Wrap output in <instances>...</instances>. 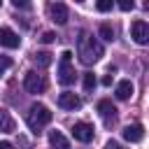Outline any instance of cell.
Here are the masks:
<instances>
[{
    "instance_id": "cell-25",
    "label": "cell",
    "mask_w": 149,
    "mask_h": 149,
    "mask_svg": "<svg viewBox=\"0 0 149 149\" xmlns=\"http://www.w3.org/2000/svg\"><path fill=\"white\" fill-rule=\"evenodd\" d=\"M0 149H14V147H12L9 142H0Z\"/></svg>"
},
{
    "instance_id": "cell-12",
    "label": "cell",
    "mask_w": 149,
    "mask_h": 149,
    "mask_svg": "<svg viewBox=\"0 0 149 149\" xmlns=\"http://www.w3.org/2000/svg\"><path fill=\"white\" fill-rule=\"evenodd\" d=\"M49 144H51V149H70V142L65 140V135L61 130H51L49 133Z\"/></svg>"
},
{
    "instance_id": "cell-11",
    "label": "cell",
    "mask_w": 149,
    "mask_h": 149,
    "mask_svg": "<svg viewBox=\"0 0 149 149\" xmlns=\"http://www.w3.org/2000/svg\"><path fill=\"white\" fill-rule=\"evenodd\" d=\"M79 105H81L79 95H74V93H70V91H65V93L58 95V107H63V109H77Z\"/></svg>"
},
{
    "instance_id": "cell-22",
    "label": "cell",
    "mask_w": 149,
    "mask_h": 149,
    "mask_svg": "<svg viewBox=\"0 0 149 149\" xmlns=\"http://www.w3.org/2000/svg\"><path fill=\"white\" fill-rule=\"evenodd\" d=\"M12 5H14L16 9H28V7H30V5H28V2H23V0H12Z\"/></svg>"
},
{
    "instance_id": "cell-5",
    "label": "cell",
    "mask_w": 149,
    "mask_h": 149,
    "mask_svg": "<svg viewBox=\"0 0 149 149\" xmlns=\"http://www.w3.org/2000/svg\"><path fill=\"white\" fill-rule=\"evenodd\" d=\"M130 37H133L137 44H147V42H149V23L142 21V19L133 21V23H130Z\"/></svg>"
},
{
    "instance_id": "cell-20",
    "label": "cell",
    "mask_w": 149,
    "mask_h": 149,
    "mask_svg": "<svg viewBox=\"0 0 149 149\" xmlns=\"http://www.w3.org/2000/svg\"><path fill=\"white\" fill-rule=\"evenodd\" d=\"M119 7H121L123 12H130V9L135 7V2H133V0H121V2H119Z\"/></svg>"
},
{
    "instance_id": "cell-10",
    "label": "cell",
    "mask_w": 149,
    "mask_h": 149,
    "mask_svg": "<svg viewBox=\"0 0 149 149\" xmlns=\"http://www.w3.org/2000/svg\"><path fill=\"white\" fill-rule=\"evenodd\" d=\"M142 137H144V126L142 123H130V126L123 128V140H128V142H142Z\"/></svg>"
},
{
    "instance_id": "cell-9",
    "label": "cell",
    "mask_w": 149,
    "mask_h": 149,
    "mask_svg": "<svg viewBox=\"0 0 149 149\" xmlns=\"http://www.w3.org/2000/svg\"><path fill=\"white\" fill-rule=\"evenodd\" d=\"M21 44V37L12 30V28H0V47H7V49H16Z\"/></svg>"
},
{
    "instance_id": "cell-7",
    "label": "cell",
    "mask_w": 149,
    "mask_h": 149,
    "mask_svg": "<svg viewBox=\"0 0 149 149\" xmlns=\"http://www.w3.org/2000/svg\"><path fill=\"white\" fill-rule=\"evenodd\" d=\"M72 137L79 140V142H91L93 140V126L86 123V121H77L72 126Z\"/></svg>"
},
{
    "instance_id": "cell-24",
    "label": "cell",
    "mask_w": 149,
    "mask_h": 149,
    "mask_svg": "<svg viewBox=\"0 0 149 149\" xmlns=\"http://www.w3.org/2000/svg\"><path fill=\"white\" fill-rule=\"evenodd\" d=\"M102 84L109 86V84H112V74H105V77H102Z\"/></svg>"
},
{
    "instance_id": "cell-18",
    "label": "cell",
    "mask_w": 149,
    "mask_h": 149,
    "mask_svg": "<svg viewBox=\"0 0 149 149\" xmlns=\"http://www.w3.org/2000/svg\"><path fill=\"white\" fill-rule=\"evenodd\" d=\"M95 7H98V12H109V9L114 7V2H112V0H98Z\"/></svg>"
},
{
    "instance_id": "cell-2",
    "label": "cell",
    "mask_w": 149,
    "mask_h": 149,
    "mask_svg": "<svg viewBox=\"0 0 149 149\" xmlns=\"http://www.w3.org/2000/svg\"><path fill=\"white\" fill-rule=\"evenodd\" d=\"M51 112H49V107L47 105H42V102H35L30 109H28V116H26V123H28V128L37 135V133H42V128L51 121Z\"/></svg>"
},
{
    "instance_id": "cell-21",
    "label": "cell",
    "mask_w": 149,
    "mask_h": 149,
    "mask_svg": "<svg viewBox=\"0 0 149 149\" xmlns=\"http://www.w3.org/2000/svg\"><path fill=\"white\" fill-rule=\"evenodd\" d=\"M40 40H42L44 44H49V42H54V40H56V35H54L51 30H47V33H42V37H40Z\"/></svg>"
},
{
    "instance_id": "cell-19",
    "label": "cell",
    "mask_w": 149,
    "mask_h": 149,
    "mask_svg": "<svg viewBox=\"0 0 149 149\" xmlns=\"http://www.w3.org/2000/svg\"><path fill=\"white\" fill-rule=\"evenodd\" d=\"M7 68H12V58H9V56H2V54H0V74H2V72H5Z\"/></svg>"
},
{
    "instance_id": "cell-3",
    "label": "cell",
    "mask_w": 149,
    "mask_h": 149,
    "mask_svg": "<svg viewBox=\"0 0 149 149\" xmlns=\"http://www.w3.org/2000/svg\"><path fill=\"white\" fill-rule=\"evenodd\" d=\"M70 58H72V51H63L61 54V65H58V81L63 86L72 84L74 81V68L70 65Z\"/></svg>"
},
{
    "instance_id": "cell-14",
    "label": "cell",
    "mask_w": 149,
    "mask_h": 149,
    "mask_svg": "<svg viewBox=\"0 0 149 149\" xmlns=\"http://www.w3.org/2000/svg\"><path fill=\"white\" fill-rule=\"evenodd\" d=\"M133 91H135V88H133V81H130V79H123V81L116 84V98H119V100H128V98L133 95Z\"/></svg>"
},
{
    "instance_id": "cell-17",
    "label": "cell",
    "mask_w": 149,
    "mask_h": 149,
    "mask_svg": "<svg viewBox=\"0 0 149 149\" xmlns=\"http://www.w3.org/2000/svg\"><path fill=\"white\" fill-rule=\"evenodd\" d=\"M95 84H98L95 74H93V72H86V74H84V88H86V91H93Z\"/></svg>"
},
{
    "instance_id": "cell-1",
    "label": "cell",
    "mask_w": 149,
    "mask_h": 149,
    "mask_svg": "<svg viewBox=\"0 0 149 149\" xmlns=\"http://www.w3.org/2000/svg\"><path fill=\"white\" fill-rule=\"evenodd\" d=\"M77 54H79V61H81L84 65H93V63H98L100 56H102V44H100L93 35L81 33V35H79V42H77Z\"/></svg>"
},
{
    "instance_id": "cell-6",
    "label": "cell",
    "mask_w": 149,
    "mask_h": 149,
    "mask_svg": "<svg viewBox=\"0 0 149 149\" xmlns=\"http://www.w3.org/2000/svg\"><path fill=\"white\" fill-rule=\"evenodd\" d=\"M49 14H51V21H56L58 26H65L68 19H70L68 5H63V2H51L49 5Z\"/></svg>"
},
{
    "instance_id": "cell-4",
    "label": "cell",
    "mask_w": 149,
    "mask_h": 149,
    "mask_svg": "<svg viewBox=\"0 0 149 149\" xmlns=\"http://www.w3.org/2000/svg\"><path fill=\"white\" fill-rule=\"evenodd\" d=\"M23 86H26V91L28 93H44V88H47V79H44V74H37L35 70H30V72H26V77H23Z\"/></svg>"
},
{
    "instance_id": "cell-13",
    "label": "cell",
    "mask_w": 149,
    "mask_h": 149,
    "mask_svg": "<svg viewBox=\"0 0 149 149\" xmlns=\"http://www.w3.org/2000/svg\"><path fill=\"white\" fill-rule=\"evenodd\" d=\"M14 128H16V123H14L12 114L0 107V133H14Z\"/></svg>"
},
{
    "instance_id": "cell-23",
    "label": "cell",
    "mask_w": 149,
    "mask_h": 149,
    "mask_svg": "<svg viewBox=\"0 0 149 149\" xmlns=\"http://www.w3.org/2000/svg\"><path fill=\"white\" fill-rule=\"evenodd\" d=\"M105 149H121V144H119V142H114V140H109Z\"/></svg>"
},
{
    "instance_id": "cell-8",
    "label": "cell",
    "mask_w": 149,
    "mask_h": 149,
    "mask_svg": "<svg viewBox=\"0 0 149 149\" xmlns=\"http://www.w3.org/2000/svg\"><path fill=\"white\" fill-rule=\"evenodd\" d=\"M98 112H100V116L105 119V123H107V126H112V123L116 121V107H114V102H112V100H107V98H105V100H100V102H98Z\"/></svg>"
},
{
    "instance_id": "cell-16",
    "label": "cell",
    "mask_w": 149,
    "mask_h": 149,
    "mask_svg": "<svg viewBox=\"0 0 149 149\" xmlns=\"http://www.w3.org/2000/svg\"><path fill=\"white\" fill-rule=\"evenodd\" d=\"M98 33H100V37H102V40H107V42H112V40H114V28H112L109 23H100Z\"/></svg>"
},
{
    "instance_id": "cell-15",
    "label": "cell",
    "mask_w": 149,
    "mask_h": 149,
    "mask_svg": "<svg viewBox=\"0 0 149 149\" xmlns=\"http://www.w3.org/2000/svg\"><path fill=\"white\" fill-rule=\"evenodd\" d=\"M33 61H35V63H37L40 68H49L54 58H51V54H49V51H35V56H33Z\"/></svg>"
}]
</instances>
